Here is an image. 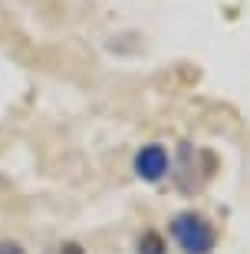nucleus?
<instances>
[{"instance_id": "nucleus-1", "label": "nucleus", "mask_w": 250, "mask_h": 254, "mask_svg": "<svg viewBox=\"0 0 250 254\" xmlns=\"http://www.w3.org/2000/svg\"><path fill=\"white\" fill-rule=\"evenodd\" d=\"M171 238L185 254H211L214 251V228L195 211H181L171 218Z\"/></svg>"}, {"instance_id": "nucleus-2", "label": "nucleus", "mask_w": 250, "mask_h": 254, "mask_svg": "<svg viewBox=\"0 0 250 254\" xmlns=\"http://www.w3.org/2000/svg\"><path fill=\"white\" fill-rule=\"evenodd\" d=\"M168 165H171V162H168V152H165V145H158V142L139 149V155H135V175H139L142 182H149V185L165 179Z\"/></svg>"}, {"instance_id": "nucleus-4", "label": "nucleus", "mask_w": 250, "mask_h": 254, "mask_svg": "<svg viewBox=\"0 0 250 254\" xmlns=\"http://www.w3.org/2000/svg\"><path fill=\"white\" fill-rule=\"evenodd\" d=\"M0 254H27L17 241H0Z\"/></svg>"}, {"instance_id": "nucleus-5", "label": "nucleus", "mask_w": 250, "mask_h": 254, "mask_svg": "<svg viewBox=\"0 0 250 254\" xmlns=\"http://www.w3.org/2000/svg\"><path fill=\"white\" fill-rule=\"evenodd\" d=\"M59 254H86V251H83L79 245H76V241H69V245H63V248H59Z\"/></svg>"}, {"instance_id": "nucleus-3", "label": "nucleus", "mask_w": 250, "mask_h": 254, "mask_svg": "<svg viewBox=\"0 0 250 254\" xmlns=\"http://www.w3.org/2000/svg\"><path fill=\"white\" fill-rule=\"evenodd\" d=\"M139 254H165V238L158 231H145L139 241Z\"/></svg>"}]
</instances>
